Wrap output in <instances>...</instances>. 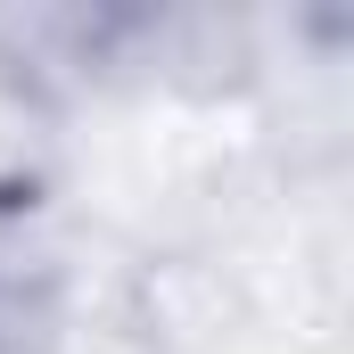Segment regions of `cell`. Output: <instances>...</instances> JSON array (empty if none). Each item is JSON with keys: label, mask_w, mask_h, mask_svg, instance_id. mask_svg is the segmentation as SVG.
I'll use <instances>...</instances> for the list:
<instances>
[{"label": "cell", "mask_w": 354, "mask_h": 354, "mask_svg": "<svg viewBox=\"0 0 354 354\" xmlns=\"http://www.w3.org/2000/svg\"><path fill=\"white\" fill-rule=\"evenodd\" d=\"M0 354H66V297L58 272L0 231Z\"/></svg>", "instance_id": "cell-1"}]
</instances>
